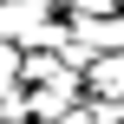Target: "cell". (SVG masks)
I'll return each instance as SVG.
<instances>
[{"mask_svg": "<svg viewBox=\"0 0 124 124\" xmlns=\"http://www.w3.org/2000/svg\"><path fill=\"white\" fill-rule=\"evenodd\" d=\"M92 85H98V92H105V85H124V59H105V65L92 72Z\"/></svg>", "mask_w": 124, "mask_h": 124, "instance_id": "7a4b0ae2", "label": "cell"}, {"mask_svg": "<svg viewBox=\"0 0 124 124\" xmlns=\"http://www.w3.org/2000/svg\"><path fill=\"white\" fill-rule=\"evenodd\" d=\"M118 0H78V13H111Z\"/></svg>", "mask_w": 124, "mask_h": 124, "instance_id": "3957f363", "label": "cell"}, {"mask_svg": "<svg viewBox=\"0 0 124 124\" xmlns=\"http://www.w3.org/2000/svg\"><path fill=\"white\" fill-rule=\"evenodd\" d=\"M0 72H20V59H13V46L0 39Z\"/></svg>", "mask_w": 124, "mask_h": 124, "instance_id": "277c9868", "label": "cell"}, {"mask_svg": "<svg viewBox=\"0 0 124 124\" xmlns=\"http://www.w3.org/2000/svg\"><path fill=\"white\" fill-rule=\"evenodd\" d=\"M39 26V0H0V33H33Z\"/></svg>", "mask_w": 124, "mask_h": 124, "instance_id": "6da1fadb", "label": "cell"}]
</instances>
